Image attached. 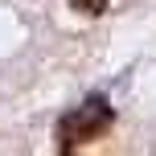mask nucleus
<instances>
[{
	"mask_svg": "<svg viewBox=\"0 0 156 156\" xmlns=\"http://www.w3.org/2000/svg\"><path fill=\"white\" fill-rule=\"evenodd\" d=\"M107 4H111V0H70V8H74V12H82V16H103V12H107Z\"/></svg>",
	"mask_w": 156,
	"mask_h": 156,
	"instance_id": "2",
	"label": "nucleus"
},
{
	"mask_svg": "<svg viewBox=\"0 0 156 156\" xmlns=\"http://www.w3.org/2000/svg\"><path fill=\"white\" fill-rule=\"evenodd\" d=\"M111 123H115L111 103L107 99H86L82 107H74V111L62 115V123H58V148L74 152V148H82V144H94L99 136L111 132Z\"/></svg>",
	"mask_w": 156,
	"mask_h": 156,
	"instance_id": "1",
	"label": "nucleus"
}]
</instances>
